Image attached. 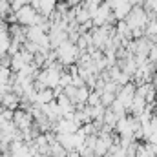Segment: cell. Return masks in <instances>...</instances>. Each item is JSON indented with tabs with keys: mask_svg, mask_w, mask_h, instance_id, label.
Returning <instances> with one entry per match:
<instances>
[{
	"mask_svg": "<svg viewBox=\"0 0 157 157\" xmlns=\"http://www.w3.org/2000/svg\"><path fill=\"white\" fill-rule=\"evenodd\" d=\"M124 22L128 24L130 29H135V28H146L148 24V17H146V11L143 6H132L130 13L124 17Z\"/></svg>",
	"mask_w": 157,
	"mask_h": 157,
	"instance_id": "obj_1",
	"label": "cell"
},
{
	"mask_svg": "<svg viewBox=\"0 0 157 157\" xmlns=\"http://www.w3.org/2000/svg\"><path fill=\"white\" fill-rule=\"evenodd\" d=\"M13 124L18 130H26L33 124V115L26 110H17V112H13Z\"/></svg>",
	"mask_w": 157,
	"mask_h": 157,
	"instance_id": "obj_2",
	"label": "cell"
},
{
	"mask_svg": "<svg viewBox=\"0 0 157 157\" xmlns=\"http://www.w3.org/2000/svg\"><path fill=\"white\" fill-rule=\"evenodd\" d=\"M130 9H132V4L128 2V0H119L117 4L113 6V15H115V18L117 20H124V17L130 13Z\"/></svg>",
	"mask_w": 157,
	"mask_h": 157,
	"instance_id": "obj_3",
	"label": "cell"
},
{
	"mask_svg": "<svg viewBox=\"0 0 157 157\" xmlns=\"http://www.w3.org/2000/svg\"><path fill=\"white\" fill-rule=\"evenodd\" d=\"M53 99H55L53 90H51V88H44V90L37 91V99H35V102H39V104H46V102H49V101H53Z\"/></svg>",
	"mask_w": 157,
	"mask_h": 157,
	"instance_id": "obj_4",
	"label": "cell"
},
{
	"mask_svg": "<svg viewBox=\"0 0 157 157\" xmlns=\"http://www.w3.org/2000/svg\"><path fill=\"white\" fill-rule=\"evenodd\" d=\"M117 115H115V113H113V110H112V108H106V110H104V115H102V122H104V124H108V126H112V128H113V126H115V122H117Z\"/></svg>",
	"mask_w": 157,
	"mask_h": 157,
	"instance_id": "obj_5",
	"label": "cell"
},
{
	"mask_svg": "<svg viewBox=\"0 0 157 157\" xmlns=\"http://www.w3.org/2000/svg\"><path fill=\"white\" fill-rule=\"evenodd\" d=\"M86 104H88V106H97V104H101V91L90 90V95H88V99H86Z\"/></svg>",
	"mask_w": 157,
	"mask_h": 157,
	"instance_id": "obj_6",
	"label": "cell"
},
{
	"mask_svg": "<svg viewBox=\"0 0 157 157\" xmlns=\"http://www.w3.org/2000/svg\"><path fill=\"white\" fill-rule=\"evenodd\" d=\"M113 101H115V93H110V91H101V104H102L104 108H108Z\"/></svg>",
	"mask_w": 157,
	"mask_h": 157,
	"instance_id": "obj_7",
	"label": "cell"
},
{
	"mask_svg": "<svg viewBox=\"0 0 157 157\" xmlns=\"http://www.w3.org/2000/svg\"><path fill=\"white\" fill-rule=\"evenodd\" d=\"M66 157H80V155H78L77 148H68V150H66Z\"/></svg>",
	"mask_w": 157,
	"mask_h": 157,
	"instance_id": "obj_8",
	"label": "cell"
}]
</instances>
